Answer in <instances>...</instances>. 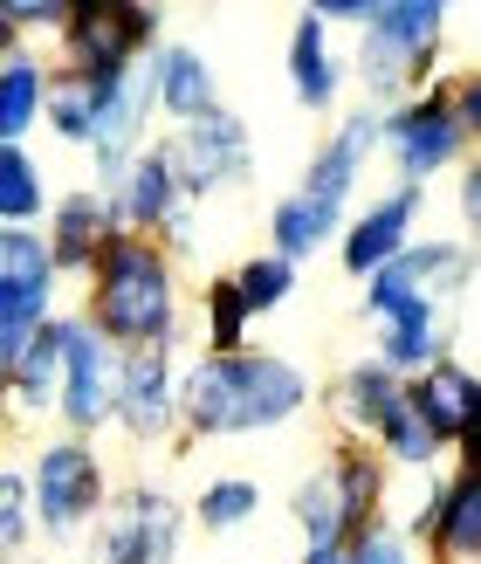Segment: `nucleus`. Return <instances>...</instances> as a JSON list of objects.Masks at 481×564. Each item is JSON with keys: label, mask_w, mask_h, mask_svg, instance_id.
<instances>
[{"label": "nucleus", "mask_w": 481, "mask_h": 564, "mask_svg": "<svg viewBox=\"0 0 481 564\" xmlns=\"http://www.w3.org/2000/svg\"><path fill=\"white\" fill-rule=\"evenodd\" d=\"M83 324L118 351H179L186 296L179 262L145 235H110L83 269Z\"/></svg>", "instance_id": "obj_1"}, {"label": "nucleus", "mask_w": 481, "mask_h": 564, "mask_svg": "<svg viewBox=\"0 0 481 564\" xmlns=\"http://www.w3.org/2000/svg\"><path fill=\"white\" fill-rule=\"evenodd\" d=\"M309 406V372L282 351H200L179 365V427L200 441L269 434Z\"/></svg>", "instance_id": "obj_2"}, {"label": "nucleus", "mask_w": 481, "mask_h": 564, "mask_svg": "<svg viewBox=\"0 0 481 564\" xmlns=\"http://www.w3.org/2000/svg\"><path fill=\"white\" fill-rule=\"evenodd\" d=\"M447 14L440 0H379L372 21L358 28V83L372 110H400L434 83L440 42H447Z\"/></svg>", "instance_id": "obj_3"}, {"label": "nucleus", "mask_w": 481, "mask_h": 564, "mask_svg": "<svg viewBox=\"0 0 481 564\" xmlns=\"http://www.w3.org/2000/svg\"><path fill=\"white\" fill-rule=\"evenodd\" d=\"M289 517L303 544H351L372 517H385V462L364 441H345L324 468H309L296 482Z\"/></svg>", "instance_id": "obj_4"}, {"label": "nucleus", "mask_w": 481, "mask_h": 564, "mask_svg": "<svg viewBox=\"0 0 481 564\" xmlns=\"http://www.w3.org/2000/svg\"><path fill=\"white\" fill-rule=\"evenodd\" d=\"M474 282L468 241H406L385 269L364 275V317L400 324V317H447Z\"/></svg>", "instance_id": "obj_5"}, {"label": "nucleus", "mask_w": 481, "mask_h": 564, "mask_svg": "<svg viewBox=\"0 0 481 564\" xmlns=\"http://www.w3.org/2000/svg\"><path fill=\"white\" fill-rule=\"evenodd\" d=\"M21 482H28V517H35V530H42L48 544L83 538V530L97 523L103 496H110L97 447H90V441H76V434L42 441V447H35V462L21 468Z\"/></svg>", "instance_id": "obj_6"}, {"label": "nucleus", "mask_w": 481, "mask_h": 564, "mask_svg": "<svg viewBox=\"0 0 481 564\" xmlns=\"http://www.w3.org/2000/svg\"><path fill=\"white\" fill-rule=\"evenodd\" d=\"M158 8H145V0H69V21H63V69L76 76H124L138 69L145 55L158 48Z\"/></svg>", "instance_id": "obj_7"}, {"label": "nucleus", "mask_w": 481, "mask_h": 564, "mask_svg": "<svg viewBox=\"0 0 481 564\" xmlns=\"http://www.w3.org/2000/svg\"><path fill=\"white\" fill-rule=\"evenodd\" d=\"M379 152L392 159L400 186H419V193H427V180H440L447 165H461L474 152L455 124V110H447V76H434L400 110H379Z\"/></svg>", "instance_id": "obj_8"}, {"label": "nucleus", "mask_w": 481, "mask_h": 564, "mask_svg": "<svg viewBox=\"0 0 481 564\" xmlns=\"http://www.w3.org/2000/svg\"><path fill=\"white\" fill-rule=\"evenodd\" d=\"M186 510L152 482H131L103 496L97 530H90V564H179Z\"/></svg>", "instance_id": "obj_9"}, {"label": "nucleus", "mask_w": 481, "mask_h": 564, "mask_svg": "<svg viewBox=\"0 0 481 564\" xmlns=\"http://www.w3.org/2000/svg\"><path fill=\"white\" fill-rule=\"evenodd\" d=\"M55 351H63V372H55V413L76 441H90L97 427H110L118 413V372H124V351L103 345V337L76 317H55Z\"/></svg>", "instance_id": "obj_10"}, {"label": "nucleus", "mask_w": 481, "mask_h": 564, "mask_svg": "<svg viewBox=\"0 0 481 564\" xmlns=\"http://www.w3.org/2000/svg\"><path fill=\"white\" fill-rule=\"evenodd\" d=\"M158 145H165V165H173L186 207L214 200V193H234L254 173V131L234 118L228 104L207 110V118H193V124H179L173 138H158Z\"/></svg>", "instance_id": "obj_11"}, {"label": "nucleus", "mask_w": 481, "mask_h": 564, "mask_svg": "<svg viewBox=\"0 0 481 564\" xmlns=\"http://www.w3.org/2000/svg\"><path fill=\"white\" fill-rule=\"evenodd\" d=\"M55 290H63V275L48 262L42 228H0V372L55 317Z\"/></svg>", "instance_id": "obj_12"}, {"label": "nucleus", "mask_w": 481, "mask_h": 564, "mask_svg": "<svg viewBox=\"0 0 481 564\" xmlns=\"http://www.w3.org/2000/svg\"><path fill=\"white\" fill-rule=\"evenodd\" d=\"M110 427H124L131 441H145V447L179 434V351H124Z\"/></svg>", "instance_id": "obj_13"}, {"label": "nucleus", "mask_w": 481, "mask_h": 564, "mask_svg": "<svg viewBox=\"0 0 481 564\" xmlns=\"http://www.w3.org/2000/svg\"><path fill=\"white\" fill-rule=\"evenodd\" d=\"M419 207H427V193H419V186H392V193H379V200L364 207L358 220H345V235H337V262H345V275L364 282L372 269H385V262L413 241Z\"/></svg>", "instance_id": "obj_14"}, {"label": "nucleus", "mask_w": 481, "mask_h": 564, "mask_svg": "<svg viewBox=\"0 0 481 564\" xmlns=\"http://www.w3.org/2000/svg\"><path fill=\"white\" fill-rule=\"evenodd\" d=\"M145 118H152V83H145V63L124 69L118 83L103 90V110H97V131H90V159H97V193L118 186V173L145 152Z\"/></svg>", "instance_id": "obj_15"}, {"label": "nucleus", "mask_w": 481, "mask_h": 564, "mask_svg": "<svg viewBox=\"0 0 481 564\" xmlns=\"http://www.w3.org/2000/svg\"><path fill=\"white\" fill-rule=\"evenodd\" d=\"M372 152H379V110L364 104V110H351V118L317 145V159H309V173H303L296 193H303V200H317V207L345 214L358 180H364V165H372Z\"/></svg>", "instance_id": "obj_16"}, {"label": "nucleus", "mask_w": 481, "mask_h": 564, "mask_svg": "<svg viewBox=\"0 0 481 564\" xmlns=\"http://www.w3.org/2000/svg\"><path fill=\"white\" fill-rule=\"evenodd\" d=\"M103 200H110V214H118V235H145V241H158L165 228H173V214L186 207L173 165H165V145H145V152H138Z\"/></svg>", "instance_id": "obj_17"}, {"label": "nucleus", "mask_w": 481, "mask_h": 564, "mask_svg": "<svg viewBox=\"0 0 481 564\" xmlns=\"http://www.w3.org/2000/svg\"><path fill=\"white\" fill-rule=\"evenodd\" d=\"M406 406L427 420V434L440 447H468L474 413H481V386H474V372L461 358H440V365H427V372L406 379Z\"/></svg>", "instance_id": "obj_18"}, {"label": "nucleus", "mask_w": 481, "mask_h": 564, "mask_svg": "<svg viewBox=\"0 0 481 564\" xmlns=\"http://www.w3.org/2000/svg\"><path fill=\"white\" fill-rule=\"evenodd\" d=\"M145 83H152V110H165L173 124H193L220 110V76L193 42H158L145 55Z\"/></svg>", "instance_id": "obj_19"}, {"label": "nucleus", "mask_w": 481, "mask_h": 564, "mask_svg": "<svg viewBox=\"0 0 481 564\" xmlns=\"http://www.w3.org/2000/svg\"><path fill=\"white\" fill-rule=\"evenodd\" d=\"M118 235V214H110V200L97 186H69V193H55L48 200V262L55 275H83L97 262V248Z\"/></svg>", "instance_id": "obj_20"}, {"label": "nucleus", "mask_w": 481, "mask_h": 564, "mask_svg": "<svg viewBox=\"0 0 481 564\" xmlns=\"http://www.w3.org/2000/svg\"><path fill=\"white\" fill-rule=\"evenodd\" d=\"M289 90H296L303 110H330L337 97H345V55L330 48V28L309 8L289 28Z\"/></svg>", "instance_id": "obj_21"}, {"label": "nucleus", "mask_w": 481, "mask_h": 564, "mask_svg": "<svg viewBox=\"0 0 481 564\" xmlns=\"http://www.w3.org/2000/svg\"><path fill=\"white\" fill-rule=\"evenodd\" d=\"M427 551L440 564H481V475H474V462L440 475V517H434Z\"/></svg>", "instance_id": "obj_22"}, {"label": "nucleus", "mask_w": 481, "mask_h": 564, "mask_svg": "<svg viewBox=\"0 0 481 564\" xmlns=\"http://www.w3.org/2000/svg\"><path fill=\"white\" fill-rule=\"evenodd\" d=\"M55 372H63V351H55V317L21 345V358L0 372V406L14 420H42L55 413Z\"/></svg>", "instance_id": "obj_23"}, {"label": "nucleus", "mask_w": 481, "mask_h": 564, "mask_svg": "<svg viewBox=\"0 0 481 564\" xmlns=\"http://www.w3.org/2000/svg\"><path fill=\"white\" fill-rule=\"evenodd\" d=\"M406 392V379H392L379 358H358V365H345L337 372V386H330V406H337V427H345L351 441H364L372 447V427L385 420V406Z\"/></svg>", "instance_id": "obj_24"}, {"label": "nucleus", "mask_w": 481, "mask_h": 564, "mask_svg": "<svg viewBox=\"0 0 481 564\" xmlns=\"http://www.w3.org/2000/svg\"><path fill=\"white\" fill-rule=\"evenodd\" d=\"M337 235H345V214L303 200V193H282V200L269 207V256H282L289 269L309 262V256H324Z\"/></svg>", "instance_id": "obj_25"}, {"label": "nucleus", "mask_w": 481, "mask_h": 564, "mask_svg": "<svg viewBox=\"0 0 481 564\" xmlns=\"http://www.w3.org/2000/svg\"><path fill=\"white\" fill-rule=\"evenodd\" d=\"M42 97H48V69L28 48L0 55V145H28V131L42 124Z\"/></svg>", "instance_id": "obj_26"}, {"label": "nucleus", "mask_w": 481, "mask_h": 564, "mask_svg": "<svg viewBox=\"0 0 481 564\" xmlns=\"http://www.w3.org/2000/svg\"><path fill=\"white\" fill-rule=\"evenodd\" d=\"M110 83H118V76H110ZM110 83L76 76V69H55V76H48L42 118H48V131L63 138V145H90V131H97V110H103V90H110Z\"/></svg>", "instance_id": "obj_27"}, {"label": "nucleus", "mask_w": 481, "mask_h": 564, "mask_svg": "<svg viewBox=\"0 0 481 564\" xmlns=\"http://www.w3.org/2000/svg\"><path fill=\"white\" fill-rule=\"evenodd\" d=\"M372 455L392 462V468H406V475H427V468H440L447 447L427 434V420H419V413L406 406V392H400V400L385 406V420L372 427Z\"/></svg>", "instance_id": "obj_28"}, {"label": "nucleus", "mask_w": 481, "mask_h": 564, "mask_svg": "<svg viewBox=\"0 0 481 564\" xmlns=\"http://www.w3.org/2000/svg\"><path fill=\"white\" fill-rule=\"evenodd\" d=\"M48 214V173L28 145H0V228H35Z\"/></svg>", "instance_id": "obj_29"}, {"label": "nucleus", "mask_w": 481, "mask_h": 564, "mask_svg": "<svg viewBox=\"0 0 481 564\" xmlns=\"http://www.w3.org/2000/svg\"><path fill=\"white\" fill-rule=\"evenodd\" d=\"M228 282H234V296H241L248 317H269V310H282V303L296 296V269L282 262V256H269V248H262V256H248Z\"/></svg>", "instance_id": "obj_30"}, {"label": "nucleus", "mask_w": 481, "mask_h": 564, "mask_svg": "<svg viewBox=\"0 0 481 564\" xmlns=\"http://www.w3.org/2000/svg\"><path fill=\"white\" fill-rule=\"evenodd\" d=\"M248 517H262V489L248 475H214V482L193 496V523L200 530H241Z\"/></svg>", "instance_id": "obj_31"}, {"label": "nucleus", "mask_w": 481, "mask_h": 564, "mask_svg": "<svg viewBox=\"0 0 481 564\" xmlns=\"http://www.w3.org/2000/svg\"><path fill=\"white\" fill-rule=\"evenodd\" d=\"M200 324H207V351H248V310L234 296V282L228 275H207V290H200Z\"/></svg>", "instance_id": "obj_32"}, {"label": "nucleus", "mask_w": 481, "mask_h": 564, "mask_svg": "<svg viewBox=\"0 0 481 564\" xmlns=\"http://www.w3.org/2000/svg\"><path fill=\"white\" fill-rule=\"evenodd\" d=\"M28 538H35V517H28V482H21V468H0V564H14Z\"/></svg>", "instance_id": "obj_33"}, {"label": "nucleus", "mask_w": 481, "mask_h": 564, "mask_svg": "<svg viewBox=\"0 0 481 564\" xmlns=\"http://www.w3.org/2000/svg\"><path fill=\"white\" fill-rule=\"evenodd\" d=\"M351 564H419L413 557V544H406V530L392 523V517H372L351 538Z\"/></svg>", "instance_id": "obj_34"}, {"label": "nucleus", "mask_w": 481, "mask_h": 564, "mask_svg": "<svg viewBox=\"0 0 481 564\" xmlns=\"http://www.w3.org/2000/svg\"><path fill=\"white\" fill-rule=\"evenodd\" d=\"M14 21V35H63L69 21V0H0Z\"/></svg>", "instance_id": "obj_35"}, {"label": "nucleus", "mask_w": 481, "mask_h": 564, "mask_svg": "<svg viewBox=\"0 0 481 564\" xmlns=\"http://www.w3.org/2000/svg\"><path fill=\"white\" fill-rule=\"evenodd\" d=\"M372 8H379V0H317L309 14H317L324 28H330V21H351V28H364V21H372Z\"/></svg>", "instance_id": "obj_36"}, {"label": "nucleus", "mask_w": 481, "mask_h": 564, "mask_svg": "<svg viewBox=\"0 0 481 564\" xmlns=\"http://www.w3.org/2000/svg\"><path fill=\"white\" fill-rule=\"evenodd\" d=\"M455 207H461V228H474V220H481V173H474V165H461V180H455Z\"/></svg>", "instance_id": "obj_37"}, {"label": "nucleus", "mask_w": 481, "mask_h": 564, "mask_svg": "<svg viewBox=\"0 0 481 564\" xmlns=\"http://www.w3.org/2000/svg\"><path fill=\"white\" fill-rule=\"evenodd\" d=\"M296 564H351V544H303Z\"/></svg>", "instance_id": "obj_38"}, {"label": "nucleus", "mask_w": 481, "mask_h": 564, "mask_svg": "<svg viewBox=\"0 0 481 564\" xmlns=\"http://www.w3.org/2000/svg\"><path fill=\"white\" fill-rule=\"evenodd\" d=\"M21 48V35H14V21H8V8H0V55H14Z\"/></svg>", "instance_id": "obj_39"}]
</instances>
